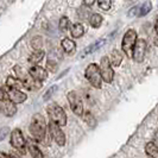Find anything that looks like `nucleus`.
<instances>
[{
	"mask_svg": "<svg viewBox=\"0 0 158 158\" xmlns=\"http://www.w3.org/2000/svg\"><path fill=\"white\" fill-rule=\"evenodd\" d=\"M99 69H100V74H101V79L106 83H111L114 79V71H113V68H112L111 62H110V58L107 56L101 58Z\"/></svg>",
	"mask_w": 158,
	"mask_h": 158,
	"instance_id": "6",
	"label": "nucleus"
},
{
	"mask_svg": "<svg viewBox=\"0 0 158 158\" xmlns=\"http://www.w3.org/2000/svg\"><path fill=\"white\" fill-rule=\"evenodd\" d=\"M29 130L36 142H44V139L47 137V124H45L44 117L40 113H36L31 119Z\"/></svg>",
	"mask_w": 158,
	"mask_h": 158,
	"instance_id": "1",
	"label": "nucleus"
},
{
	"mask_svg": "<svg viewBox=\"0 0 158 158\" xmlns=\"http://www.w3.org/2000/svg\"><path fill=\"white\" fill-rule=\"evenodd\" d=\"M57 67H58V63H57V61H56L55 58H52V57L48 58V61H47L48 70H50L51 73H56V71H57Z\"/></svg>",
	"mask_w": 158,
	"mask_h": 158,
	"instance_id": "24",
	"label": "nucleus"
},
{
	"mask_svg": "<svg viewBox=\"0 0 158 158\" xmlns=\"http://www.w3.org/2000/svg\"><path fill=\"white\" fill-rule=\"evenodd\" d=\"M98 5L103 11H108L112 6V1H110V0H100V1H98Z\"/></svg>",
	"mask_w": 158,
	"mask_h": 158,
	"instance_id": "27",
	"label": "nucleus"
},
{
	"mask_svg": "<svg viewBox=\"0 0 158 158\" xmlns=\"http://www.w3.org/2000/svg\"><path fill=\"white\" fill-rule=\"evenodd\" d=\"M85 76L86 79L89 81V83L96 89H100L102 86V79H101V74H100V69L95 63L89 64L87 69L85 71Z\"/></svg>",
	"mask_w": 158,
	"mask_h": 158,
	"instance_id": "3",
	"label": "nucleus"
},
{
	"mask_svg": "<svg viewBox=\"0 0 158 158\" xmlns=\"http://www.w3.org/2000/svg\"><path fill=\"white\" fill-rule=\"evenodd\" d=\"M152 143H153V144L158 148V130L155 132V135H153V142Z\"/></svg>",
	"mask_w": 158,
	"mask_h": 158,
	"instance_id": "31",
	"label": "nucleus"
},
{
	"mask_svg": "<svg viewBox=\"0 0 158 158\" xmlns=\"http://www.w3.org/2000/svg\"><path fill=\"white\" fill-rule=\"evenodd\" d=\"M146 48H148V43L145 40H137L135 48H133V51H132V58L133 61L137 63H140L143 62L145 54H146Z\"/></svg>",
	"mask_w": 158,
	"mask_h": 158,
	"instance_id": "8",
	"label": "nucleus"
},
{
	"mask_svg": "<svg viewBox=\"0 0 158 158\" xmlns=\"http://www.w3.org/2000/svg\"><path fill=\"white\" fill-rule=\"evenodd\" d=\"M67 98H68L71 111L74 112L76 115L82 117L85 111H83V103H82V100H81L80 95L76 92H69L68 95H67Z\"/></svg>",
	"mask_w": 158,
	"mask_h": 158,
	"instance_id": "7",
	"label": "nucleus"
},
{
	"mask_svg": "<svg viewBox=\"0 0 158 158\" xmlns=\"http://www.w3.org/2000/svg\"><path fill=\"white\" fill-rule=\"evenodd\" d=\"M155 29H156V32L158 35V17L156 18V23H155Z\"/></svg>",
	"mask_w": 158,
	"mask_h": 158,
	"instance_id": "32",
	"label": "nucleus"
},
{
	"mask_svg": "<svg viewBox=\"0 0 158 158\" xmlns=\"http://www.w3.org/2000/svg\"><path fill=\"white\" fill-rule=\"evenodd\" d=\"M0 158H8V156L7 155H5L4 152H1V151H0Z\"/></svg>",
	"mask_w": 158,
	"mask_h": 158,
	"instance_id": "33",
	"label": "nucleus"
},
{
	"mask_svg": "<svg viewBox=\"0 0 158 158\" xmlns=\"http://www.w3.org/2000/svg\"><path fill=\"white\" fill-rule=\"evenodd\" d=\"M27 148H29V151L31 153L32 158H44V155L43 152L40 151V149L37 146V144L35 142H30L27 143Z\"/></svg>",
	"mask_w": 158,
	"mask_h": 158,
	"instance_id": "17",
	"label": "nucleus"
},
{
	"mask_svg": "<svg viewBox=\"0 0 158 158\" xmlns=\"http://www.w3.org/2000/svg\"><path fill=\"white\" fill-rule=\"evenodd\" d=\"M11 145L16 149L20 155L26 153V142L24 138L23 133L19 128H15L11 132Z\"/></svg>",
	"mask_w": 158,
	"mask_h": 158,
	"instance_id": "5",
	"label": "nucleus"
},
{
	"mask_svg": "<svg viewBox=\"0 0 158 158\" xmlns=\"http://www.w3.org/2000/svg\"><path fill=\"white\" fill-rule=\"evenodd\" d=\"M135 43H137V32L133 29H130L125 32L124 37H123V42H121V50L126 54L127 56L132 57V51L135 48Z\"/></svg>",
	"mask_w": 158,
	"mask_h": 158,
	"instance_id": "4",
	"label": "nucleus"
},
{
	"mask_svg": "<svg viewBox=\"0 0 158 158\" xmlns=\"http://www.w3.org/2000/svg\"><path fill=\"white\" fill-rule=\"evenodd\" d=\"M152 8V2L151 1H145L142 6H139V12H138V17L146 16Z\"/></svg>",
	"mask_w": 158,
	"mask_h": 158,
	"instance_id": "22",
	"label": "nucleus"
},
{
	"mask_svg": "<svg viewBox=\"0 0 158 158\" xmlns=\"http://www.w3.org/2000/svg\"><path fill=\"white\" fill-rule=\"evenodd\" d=\"M44 56H45V52L43 50H35L31 55H30V57H29V62L31 64H33V65L35 64H38L40 62L43 61Z\"/></svg>",
	"mask_w": 158,
	"mask_h": 158,
	"instance_id": "18",
	"label": "nucleus"
},
{
	"mask_svg": "<svg viewBox=\"0 0 158 158\" xmlns=\"http://www.w3.org/2000/svg\"><path fill=\"white\" fill-rule=\"evenodd\" d=\"M47 112L49 114V118L52 123L57 124L58 126H64L67 124V114L62 107H60L56 103H50L48 106Z\"/></svg>",
	"mask_w": 158,
	"mask_h": 158,
	"instance_id": "2",
	"label": "nucleus"
},
{
	"mask_svg": "<svg viewBox=\"0 0 158 158\" xmlns=\"http://www.w3.org/2000/svg\"><path fill=\"white\" fill-rule=\"evenodd\" d=\"M49 132H50L51 137L54 138V140L57 143V145L63 146L65 144V135H64L63 131L61 130V127L58 126L57 124L50 121L49 123Z\"/></svg>",
	"mask_w": 158,
	"mask_h": 158,
	"instance_id": "9",
	"label": "nucleus"
},
{
	"mask_svg": "<svg viewBox=\"0 0 158 158\" xmlns=\"http://www.w3.org/2000/svg\"><path fill=\"white\" fill-rule=\"evenodd\" d=\"M1 111H2V110H1V105H0V112H1Z\"/></svg>",
	"mask_w": 158,
	"mask_h": 158,
	"instance_id": "36",
	"label": "nucleus"
},
{
	"mask_svg": "<svg viewBox=\"0 0 158 158\" xmlns=\"http://www.w3.org/2000/svg\"><path fill=\"white\" fill-rule=\"evenodd\" d=\"M77 15H79V17L81 19H86V18H88V16H89V11H88L87 7H81V8H79V11H77Z\"/></svg>",
	"mask_w": 158,
	"mask_h": 158,
	"instance_id": "28",
	"label": "nucleus"
},
{
	"mask_svg": "<svg viewBox=\"0 0 158 158\" xmlns=\"http://www.w3.org/2000/svg\"><path fill=\"white\" fill-rule=\"evenodd\" d=\"M93 4H94L93 0H92V1H85V2H83V5H93Z\"/></svg>",
	"mask_w": 158,
	"mask_h": 158,
	"instance_id": "34",
	"label": "nucleus"
},
{
	"mask_svg": "<svg viewBox=\"0 0 158 158\" xmlns=\"http://www.w3.org/2000/svg\"><path fill=\"white\" fill-rule=\"evenodd\" d=\"M31 45L35 50H40V48L43 45V40H42V37H40V36L33 37L31 40Z\"/></svg>",
	"mask_w": 158,
	"mask_h": 158,
	"instance_id": "25",
	"label": "nucleus"
},
{
	"mask_svg": "<svg viewBox=\"0 0 158 158\" xmlns=\"http://www.w3.org/2000/svg\"><path fill=\"white\" fill-rule=\"evenodd\" d=\"M69 25H70V22H69V19H68V17H62V18L60 19L58 26H60V29H61L62 31H65V30L69 27Z\"/></svg>",
	"mask_w": 158,
	"mask_h": 158,
	"instance_id": "26",
	"label": "nucleus"
},
{
	"mask_svg": "<svg viewBox=\"0 0 158 158\" xmlns=\"http://www.w3.org/2000/svg\"><path fill=\"white\" fill-rule=\"evenodd\" d=\"M2 102H4V105H2V107H1V110L4 108V112H5V114H6L7 117H13L17 112L16 105L13 102H11L8 99L5 100V101H2Z\"/></svg>",
	"mask_w": 158,
	"mask_h": 158,
	"instance_id": "15",
	"label": "nucleus"
},
{
	"mask_svg": "<svg viewBox=\"0 0 158 158\" xmlns=\"http://www.w3.org/2000/svg\"><path fill=\"white\" fill-rule=\"evenodd\" d=\"M6 86H7L8 89H15V90H20V88L24 87L23 82L17 77H13V76H8L7 77Z\"/></svg>",
	"mask_w": 158,
	"mask_h": 158,
	"instance_id": "14",
	"label": "nucleus"
},
{
	"mask_svg": "<svg viewBox=\"0 0 158 158\" xmlns=\"http://www.w3.org/2000/svg\"><path fill=\"white\" fill-rule=\"evenodd\" d=\"M123 58H124V54L120 50H118V49L113 50L111 52V57H110L111 65H113V67H119L121 64V62H123Z\"/></svg>",
	"mask_w": 158,
	"mask_h": 158,
	"instance_id": "13",
	"label": "nucleus"
},
{
	"mask_svg": "<svg viewBox=\"0 0 158 158\" xmlns=\"http://www.w3.org/2000/svg\"><path fill=\"white\" fill-rule=\"evenodd\" d=\"M70 33L73 38H80V37H82L83 33H85V26L81 23L74 24L70 30Z\"/></svg>",
	"mask_w": 158,
	"mask_h": 158,
	"instance_id": "19",
	"label": "nucleus"
},
{
	"mask_svg": "<svg viewBox=\"0 0 158 158\" xmlns=\"http://www.w3.org/2000/svg\"><path fill=\"white\" fill-rule=\"evenodd\" d=\"M83 121L87 124L88 126L90 127H95L96 126V119L95 117L90 113V112H86V113H83Z\"/></svg>",
	"mask_w": 158,
	"mask_h": 158,
	"instance_id": "23",
	"label": "nucleus"
},
{
	"mask_svg": "<svg viewBox=\"0 0 158 158\" xmlns=\"http://www.w3.org/2000/svg\"><path fill=\"white\" fill-rule=\"evenodd\" d=\"M7 100V95H6V92L0 87V101H5Z\"/></svg>",
	"mask_w": 158,
	"mask_h": 158,
	"instance_id": "30",
	"label": "nucleus"
},
{
	"mask_svg": "<svg viewBox=\"0 0 158 158\" xmlns=\"http://www.w3.org/2000/svg\"><path fill=\"white\" fill-rule=\"evenodd\" d=\"M56 89H57V87H51L50 88V89H49V90H48L47 93H45V96H44V100H49V99H50V98H51V94H52V93H54V92H55Z\"/></svg>",
	"mask_w": 158,
	"mask_h": 158,
	"instance_id": "29",
	"label": "nucleus"
},
{
	"mask_svg": "<svg viewBox=\"0 0 158 158\" xmlns=\"http://www.w3.org/2000/svg\"><path fill=\"white\" fill-rule=\"evenodd\" d=\"M61 47H62L64 52H67L68 55H73L76 51V43L70 38H64L61 42Z\"/></svg>",
	"mask_w": 158,
	"mask_h": 158,
	"instance_id": "12",
	"label": "nucleus"
},
{
	"mask_svg": "<svg viewBox=\"0 0 158 158\" xmlns=\"http://www.w3.org/2000/svg\"><path fill=\"white\" fill-rule=\"evenodd\" d=\"M6 95H7V99L13 102L15 105L17 103H23L26 99H27V95L20 92V90H15V89H6Z\"/></svg>",
	"mask_w": 158,
	"mask_h": 158,
	"instance_id": "10",
	"label": "nucleus"
},
{
	"mask_svg": "<svg viewBox=\"0 0 158 158\" xmlns=\"http://www.w3.org/2000/svg\"><path fill=\"white\" fill-rule=\"evenodd\" d=\"M8 158H19V157H18L17 155H15V153H11V155L8 156Z\"/></svg>",
	"mask_w": 158,
	"mask_h": 158,
	"instance_id": "35",
	"label": "nucleus"
},
{
	"mask_svg": "<svg viewBox=\"0 0 158 158\" xmlns=\"http://www.w3.org/2000/svg\"><path fill=\"white\" fill-rule=\"evenodd\" d=\"M106 43V40H96L94 44H92V45H89L88 48H86L85 49V51L82 52V55H81V57L83 58V57H86L87 55H89V54H93L94 51H96L99 48H101Z\"/></svg>",
	"mask_w": 158,
	"mask_h": 158,
	"instance_id": "16",
	"label": "nucleus"
},
{
	"mask_svg": "<svg viewBox=\"0 0 158 158\" xmlns=\"http://www.w3.org/2000/svg\"><path fill=\"white\" fill-rule=\"evenodd\" d=\"M145 152L150 158H157L158 157V148L153 143H148L145 145Z\"/></svg>",
	"mask_w": 158,
	"mask_h": 158,
	"instance_id": "20",
	"label": "nucleus"
},
{
	"mask_svg": "<svg viewBox=\"0 0 158 158\" xmlns=\"http://www.w3.org/2000/svg\"><path fill=\"white\" fill-rule=\"evenodd\" d=\"M29 74H30V76H31L32 79L38 81V82H42V81L47 80L48 77V71L44 68L40 67V65H33V67H31L29 69Z\"/></svg>",
	"mask_w": 158,
	"mask_h": 158,
	"instance_id": "11",
	"label": "nucleus"
},
{
	"mask_svg": "<svg viewBox=\"0 0 158 158\" xmlns=\"http://www.w3.org/2000/svg\"><path fill=\"white\" fill-rule=\"evenodd\" d=\"M102 17L100 16L99 13H94V15H92V16L89 17V24H90V26L92 27H94V29H98V27H100L101 26V24H102Z\"/></svg>",
	"mask_w": 158,
	"mask_h": 158,
	"instance_id": "21",
	"label": "nucleus"
}]
</instances>
